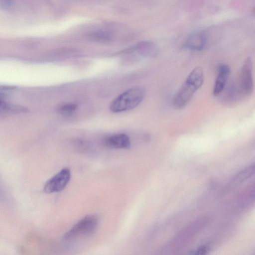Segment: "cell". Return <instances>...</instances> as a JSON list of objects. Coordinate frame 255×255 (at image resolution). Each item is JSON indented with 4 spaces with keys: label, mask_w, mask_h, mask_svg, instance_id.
Instances as JSON below:
<instances>
[{
    "label": "cell",
    "mask_w": 255,
    "mask_h": 255,
    "mask_svg": "<svg viewBox=\"0 0 255 255\" xmlns=\"http://www.w3.org/2000/svg\"><path fill=\"white\" fill-rule=\"evenodd\" d=\"M204 80V70L201 67L197 66L192 69L173 98L174 107L176 109L185 107L202 87Z\"/></svg>",
    "instance_id": "cell-1"
},
{
    "label": "cell",
    "mask_w": 255,
    "mask_h": 255,
    "mask_svg": "<svg viewBox=\"0 0 255 255\" xmlns=\"http://www.w3.org/2000/svg\"><path fill=\"white\" fill-rule=\"evenodd\" d=\"M145 90L141 87H135L124 92L111 103L110 110L119 113L132 110L137 107L142 101Z\"/></svg>",
    "instance_id": "cell-2"
},
{
    "label": "cell",
    "mask_w": 255,
    "mask_h": 255,
    "mask_svg": "<svg viewBox=\"0 0 255 255\" xmlns=\"http://www.w3.org/2000/svg\"><path fill=\"white\" fill-rule=\"evenodd\" d=\"M99 219L97 216H86L68 231L64 237L66 240H72L89 236L96 231Z\"/></svg>",
    "instance_id": "cell-3"
},
{
    "label": "cell",
    "mask_w": 255,
    "mask_h": 255,
    "mask_svg": "<svg viewBox=\"0 0 255 255\" xmlns=\"http://www.w3.org/2000/svg\"><path fill=\"white\" fill-rule=\"evenodd\" d=\"M71 178L69 169L65 168L48 180L44 186V191L48 194L63 190L68 184Z\"/></svg>",
    "instance_id": "cell-4"
},
{
    "label": "cell",
    "mask_w": 255,
    "mask_h": 255,
    "mask_svg": "<svg viewBox=\"0 0 255 255\" xmlns=\"http://www.w3.org/2000/svg\"><path fill=\"white\" fill-rule=\"evenodd\" d=\"M252 70V58L248 57L243 65L240 74V85L241 91L247 95L251 94L254 89Z\"/></svg>",
    "instance_id": "cell-5"
},
{
    "label": "cell",
    "mask_w": 255,
    "mask_h": 255,
    "mask_svg": "<svg viewBox=\"0 0 255 255\" xmlns=\"http://www.w3.org/2000/svg\"><path fill=\"white\" fill-rule=\"evenodd\" d=\"M217 71V75L213 90L214 96H218L224 90L230 75V67L228 64L222 63L218 66Z\"/></svg>",
    "instance_id": "cell-6"
},
{
    "label": "cell",
    "mask_w": 255,
    "mask_h": 255,
    "mask_svg": "<svg viewBox=\"0 0 255 255\" xmlns=\"http://www.w3.org/2000/svg\"><path fill=\"white\" fill-rule=\"evenodd\" d=\"M207 38L205 33L202 31L192 32L187 38L185 47L192 50L200 51L206 45Z\"/></svg>",
    "instance_id": "cell-7"
},
{
    "label": "cell",
    "mask_w": 255,
    "mask_h": 255,
    "mask_svg": "<svg viewBox=\"0 0 255 255\" xmlns=\"http://www.w3.org/2000/svg\"><path fill=\"white\" fill-rule=\"evenodd\" d=\"M104 143L109 147L119 149L128 148L130 145L129 137L124 133H118L109 136L105 138Z\"/></svg>",
    "instance_id": "cell-8"
},
{
    "label": "cell",
    "mask_w": 255,
    "mask_h": 255,
    "mask_svg": "<svg viewBox=\"0 0 255 255\" xmlns=\"http://www.w3.org/2000/svg\"><path fill=\"white\" fill-rule=\"evenodd\" d=\"M28 109L20 105L11 104L4 100V98H0V114L3 115H12L25 113Z\"/></svg>",
    "instance_id": "cell-9"
},
{
    "label": "cell",
    "mask_w": 255,
    "mask_h": 255,
    "mask_svg": "<svg viewBox=\"0 0 255 255\" xmlns=\"http://www.w3.org/2000/svg\"><path fill=\"white\" fill-rule=\"evenodd\" d=\"M137 49L140 54L145 57H153L158 54L157 47L151 42H142L138 45Z\"/></svg>",
    "instance_id": "cell-10"
},
{
    "label": "cell",
    "mask_w": 255,
    "mask_h": 255,
    "mask_svg": "<svg viewBox=\"0 0 255 255\" xmlns=\"http://www.w3.org/2000/svg\"><path fill=\"white\" fill-rule=\"evenodd\" d=\"M77 105L73 103H64L57 107L56 111L60 114L64 116H70L76 111Z\"/></svg>",
    "instance_id": "cell-11"
},
{
    "label": "cell",
    "mask_w": 255,
    "mask_h": 255,
    "mask_svg": "<svg viewBox=\"0 0 255 255\" xmlns=\"http://www.w3.org/2000/svg\"><path fill=\"white\" fill-rule=\"evenodd\" d=\"M254 173V164L251 165L240 172L235 177L236 182H240L252 176Z\"/></svg>",
    "instance_id": "cell-12"
},
{
    "label": "cell",
    "mask_w": 255,
    "mask_h": 255,
    "mask_svg": "<svg viewBox=\"0 0 255 255\" xmlns=\"http://www.w3.org/2000/svg\"><path fill=\"white\" fill-rule=\"evenodd\" d=\"M90 37L91 39L98 41H107L111 39L110 35L105 31L96 32L90 35Z\"/></svg>",
    "instance_id": "cell-13"
},
{
    "label": "cell",
    "mask_w": 255,
    "mask_h": 255,
    "mask_svg": "<svg viewBox=\"0 0 255 255\" xmlns=\"http://www.w3.org/2000/svg\"><path fill=\"white\" fill-rule=\"evenodd\" d=\"M14 0H0V9L8 10L12 7Z\"/></svg>",
    "instance_id": "cell-14"
},
{
    "label": "cell",
    "mask_w": 255,
    "mask_h": 255,
    "mask_svg": "<svg viewBox=\"0 0 255 255\" xmlns=\"http://www.w3.org/2000/svg\"><path fill=\"white\" fill-rule=\"evenodd\" d=\"M76 146L81 150H87L90 147V143L82 139L77 140L76 141Z\"/></svg>",
    "instance_id": "cell-15"
},
{
    "label": "cell",
    "mask_w": 255,
    "mask_h": 255,
    "mask_svg": "<svg viewBox=\"0 0 255 255\" xmlns=\"http://www.w3.org/2000/svg\"></svg>",
    "instance_id": "cell-16"
}]
</instances>
